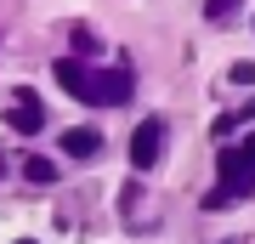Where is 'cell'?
<instances>
[{
    "instance_id": "52a82bcc",
    "label": "cell",
    "mask_w": 255,
    "mask_h": 244,
    "mask_svg": "<svg viewBox=\"0 0 255 244\" xmlns=\"http://www.w3.org/2000/svg\"><path fill=\"white\" fill-rule=\"evenodd\" d=\"M23 176H28V182H57V159H46V154H28Z\"/></svg>"
},
{
    "instance_id": "3957f363",
    "label": "cell",
    "mask_w": 255,
    "mask_h": 244,
    "mask_svg": "<svg viewBox=\"0 0 255 244\" xmlns=\"http://www.w3.org/2000/svg\"><path fill=\"white\" fill-rule=\"evenodd\" d=\"M159 142H164V125L159 119H142L136 136H130V165H136V171H153L159 165Z\"/></svg>"
},
{
    "instance_id": "8992f818",
    "label": "cell",
    "mask_w": 255,
    "mask_h": 244,
    "mask_svg": "<svg viewBox=\"0 0 255 244\" xmlns=\"http://www.w3.org/2000/svg\"><path fill=\"white\" fill-rule=\"evenodd\" d=\"M85 74H91L85 63H74V57H63V63H57V85H63L68 97H80V102H85Z\"/></svg>"
},
{
    "instance_id": "7a4b0ae2",
    "label": "cell",
    "mask_w": 255,
    "mask_h": 244,
    "mask_svg": "<svg viewBox=\"0 0 255 244\" xmlns=\"http://www.w3.org/2000/svg\"><path fill=\"white\" fill-rule=\"evenodd\" d=\"M130 97V74L125 68H91L85 74V102H102V108H114V102Z\"/></svg>"
},
{
    "instance_id": "9c48e42d",
    "label": "cell",
    "mask_w": 255,
    "mask_h": 244,
    "mask_svg": "<svg viewBox=\"0 0 255 244\" xmlns=\"http://www.w3.org/2000/svg\"><path fill=\"white\" fill-rule=\"evenodd\" d=\"M238 6H244V0H204L210 17H227V11H238Z\"/></svg>"
},
{
    "instance_id": "ba28073f",
    "label": "cell",
    "mask_w": 255,
    "mask_h": 244,
    "mask_svg": "<svg viewBox=\"0 0 255 244\" xmlns=\"http://www.w3.org/2000/svg\"><path fill=\"white\" fill-rule=\"evenodd\" d=\"M227 80H233V85H255V63H233Z\"/></svg>"
},
{
    "instance_id": "5b68a950",
    "label": "cell",
    "mask_w": 255,
    "mask_h": 244,
    "mask_svg": "<svg viewBox=\"0 0 255 244\" xmlns=\"http://www.w3.org/2000/svg\"><path fill=\"white\" fill-rule=\"evenodd\" d=\"M63 154H68V159H97V154H102V136L74 125V131H63Z\"/></svg>"
},
{
    "instance_id": "8fae6325",
    "label": "cell",
    "mask_w": 255,
    "mask_h": 244,
    "mask_svg": "<svg viewBox=\"0 0 255 244\" xmlns=\"http://www.w3.org/2000/svg\"><path fill=\"white\" fill-rule=\"evenodd\" d=\"M17 244H40V239H17Z\"/></svg>"
},
{
    "instance_id": "30bf717a",
    "label": "cell",
    "mask_w": 255,
    "mask_h": 244,
    "mask_svg": "<svg viewBox=\"0 0 255 244\" xmlns=\"http://www.w3.org/2000/svg\"><path fill=\"white\" fill-rule=\"evenodd\" d=\"M74 45H80V51H97V34H91V28H80V23H74Z\"/></svg>"
},
{
    "instance_id": "277c9868",
    "label": "cell",
    "mask_w": 255,
    "mask_h": 244,
    "mask_svg": "<svg viewBox=\"0 0 255 244\" xmlns=\"http://www.w3.org/2000/svg\"><path fill=\"white\" fill-rule=\"evenodd\" d=\"M6 125H11V131H23V136H34L40 125H46V108H40L34 91H17V108H6Z\"/></svg>"
},
{
    "instance_id": "6da1fadb",
    "label": "cell",
    "mask_w": 255,
    "mask_h": 244,
    "mask_svg": "<svg viewBox=\"0 0 255 244\" xmlns=\"http://www.w3.org/2000/svg\"><path fill=\"white\" fill-rule=\"evenodd\" d=\"M250 188H255V136H238L233 148H221V193L238 199Z\"/></svg>"
}]
</instances>
